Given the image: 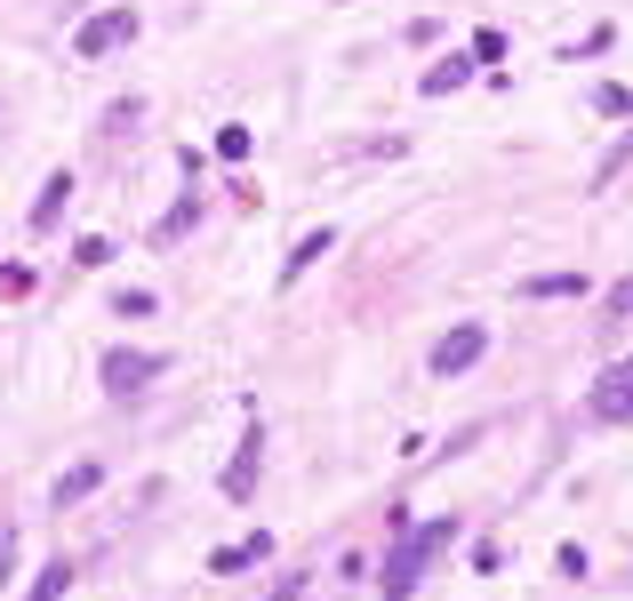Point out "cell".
<instances>
[{
  "instance_id": "1",
  "label": "cell",
  "mask_w": 633,
  "mask_h": 601,
  "mask_svg": "<svg viewBox=\"0 0 633 601\" xmlns=\"http://www.w3.org/2000/svg\"><path fill=\"white\" fill-rule=\"evenodd\" d=\"M457 538V514H442V521H409V529H393V553H385V586H377V601H409L417 586H425V570L442 561V546Z\"/></svg>"
},
{
  "instance_id": "2",
  "label": "cell",
  "mask_w": 633,
  "mask_h": 601,
  "mask_svg": "<svg viewBox=\"0 0 633 601\" xmlns=\"http://www.w3.org/2000/svg\"><path fill=\"white\" fill-rule=\"evenodd\" d=\"M481 353H489V321H457V329H442V345H433V377H465Z\"/></svg>"
},
{
  "instance_id": "3",
  "label": "cell",
  "mask_w": 633,
  "mask_h": 601,
  "mask_svg": "<svg viewBox=\"0 0 633 601\" xmlns=\"http://www.w3.org/2000/svg\"><path fill=\"white\" fill-rule=\"evenodd\" d=\"M137 41V9H105V17H89L81 32H73V56H113V49H128Z\"/></svg>"
},
{
  "instance_id": "4",
  "label": "cell",
  "mask_w": 633,
  "mask_h": 601,
  "mask_svg": "<svg viewBox=\"0 0 633 601\" xmlns=\"http://www.w3.org/2000/svg\"><path fill=\"white\" fill-rule=\"evenodd\" d=\"M160 370H169V353H145V345H113L105 353V385L113 393H145Z\"/></svg>"
},
{
  "instance_id": "5",
  "label": "cell",
  "mask_w": 633,
  "mask_h": 601,
  "mask_svg": "<svg viewBox=\"0 0 633 601\" xmlns=\"http://www.w3.org/2000/svg\"><path fill=\"white\" fill-rule=\"evenodd\" d=\"M585 410L602 425H633V361H618V370H602V385L585 393Z\"/></svg>"
},
{
  "instance_id": "6",
  "label": "cell",
  "mask_w": 633,
  "mask_h": 601,
  "mask_svg": "<svg viewBox=\"0 0 633 601\" xmlns=\"http://www.w3.org/2000/svg\"><path fill=\"white\" fill-rule=\"evenodd\" d=\"M257 449H264V442H257V425H249V433H241V457L225 465V497H232V506H249V489H257V465H264Z\"/></svg>"
},
{
  "instance_id": "7",
  "label": "cell",
  "mask_w": 633,
  "mask_h": 601,
  "mask_svg": "<svg viewBox=\"0 0 633 601\" xmlns=\"http://www.w3.org/2000/svg\"><path fill=\"white\" fill-rule=\"evenodd\" d=\"M474 64H481L474 49H465V56H442V64H425V73H417V89H425V96H449V89L474 81Z\"/></svg>"
},
{
  "instance_id": "8",
  "label": "cell",
  "mask_w": 633,
  "mask_h": 601,
  "mask_svg": "<svg viewBox=\"0 0 633 601\" xmlns=\"http://www.w3.org/2000/svg\"><path fill=\"white\" fill-rule=\"evenodd\" d=\"M329 249H338V232H329V225H313L305 241H289V257H281V281H297V273H305L313 257H329Z\"/></svg>"
},
{
  "instance_id": "9",
  "label": "cell",
  "mask_w": 633,
  "mask_h": 601,
  "mask_svg": "<svg viewBox=\"0 0 633 601\" xmlns=\"http://www.w3.org/2000/svg\"><path fill=\"white\" fill-rule=\"evenodd\" d=\"M64 200H73V177H64V169H56V177L41 185V200H32V232H49V225L64 217Z\"/></svg>"
},
{
  "instance_id": "10",
  "label": "cell",
  "mask_w": 633,
  "mask_h": 601,
  "mask_svg": "<svg viewBox=\"0 0 633 601\" xmlns=\"http://www.w3.org/2000/svg\"><path fill=\"white\" fill-rule=\"evenodd\" d=\"M96 481H105V465H96V457H81L73 474H56V506H81V497H89Z\"/></svg>"
},
{
  "instance_id": "11",
  "label": "cell",
  "mask_w": 633,
  "mask_h": 601,
  "mask_svg": "<svg viewBox=\"0 0 633 601\" xmlns=\"http://www.w3.org/2000/svg\"><path fill=\"white\" fill-rule=\"evenodd\" d=\"M264 553H273V538L257 529L249 546H225V553H209V570H217V578H232V570H249V561H264Z\"/></svg>"
},
{
  "instance_id": "12",
  "label": "cell",
  "mask_w": 633,
  "mask_h": 601,
  "mask_svg": "<svg viewBox=\"0 0 633 601\" xmlns=\"http://www.w3.org/2000/svg\"><path fill=\"white\" fill-rule=\"evenodd\" d=\"M521 297H585V273H529Z\"/></svg>"
},
{
  "instance_id": "13",
  "label": "cell",
  "mask_w": 633,
  "mask_h": 601,
  "mask_svg": "<svg viewBox=\"0 0 633 601\" xmlns=\"http://www.w3.org/2000/svg\"><path fill=\"white\" fill-rule=\"evenodd\" d=\"M249 145H257V137H249V128H241V121H225L209 153H217V160H249Z\"/></svg>"
},
{
  "instance_id": "14",
  "label": "cell",
  "mask_w": 633,
  "mask_h": 601,
  "mask_svg": "<svg viewBox=\"0 0 633 601\" xmlns=\"http://www.w3.org/2000/svg\"><path fill=\"white\" fill-rule=\"evenodd\" d=\"M593 113H602V121H625V113H633V96H625L618 81H602V89H593Z\"/></svg>"
},
{
  "instance_id": "15",
  "label": "cell",
  "mask_w": 633,
  "mask_h": 601,
  "mask_svg": "<svg viewBox=\"0 0 633 601\" xmlns=\"http://www.w3.org/2000/svg\"><path fill=\"white\" fill-rule=\"evenodd\" d=\"M193 225H201V200H185V209L160 217V241H177V232H193Z\"/></svg>"
},
{
  "instance_id": "16",
  "label": "cell",
  "mask_w": 633,
  "mask_h": 601,
  "mask_svg": "<svg viewBox=\"0 0 633 601\" xmlns=\"http://www.w3.org/2000/svg\"><path fill=\"white\" fill-rule=\"evenodd\" d=\"M474 56H481V64H506V32L481 24V32H474Z\"/></svg>"
},
{
  "instance_id": "17",
  "label": "cell",
  "mask_w": 633,
  "mask_h": 601,
  "mask_svg": "<svg viewBox=\"0 0 633 601\" xmlns=\"http://www.w3.org/2000/svg\"><path fill=\"white\" fill-rule=\"evenodd\" d=\"M64 586H73V570H64V561H49V570H41V586H32V601H56Z\"/></svg>"
},
{
  "instance_id": "18",
  "label": "cell",
  "mask_w": 633,
  "mask_h": 601,
  "mask_svg": "<svg viewBox=\"0 0 633 601\" xmlns=\"http://www.w3.org/2000/svg\"><path fill=\"white\" fill-rule=\"evenodd\" d=\"M625 160H633V128H625V137H618V145H610V160H602V169H593V185H610V177H618V169H625Z\"/></svg>"
},
{
  "instance_id": "19",
  "label": "cell",
  "mask_w": 633,
  "mask_h": 601,
  "mask_svg": "<svg viewBox=\"0 0 633 601\" xmlns=\"http://www.w3.org/2000/svg\"><path fill=\"white\" fill-rule=\"evenodd\" d=\"M625 313H633V273H625V281L610 289V321H625Z\"/></svg>"
},
{
  "instance_id": "20",
  "label": "cell",
  "mask_w": 633,
  "mask_h": 601,
  "mask_svg": "<svg viewBox=\"0 0 633 601\" xmlns=\"http://www.w3.org/2000/svg\"><path fill=\"white\" fill-rule=\"evenodd\" d=\"M9 561H17V538H0V578H9Z\"/></svg>"
},
{
  "instance_id": "21",
  "label": "cell",
  "mask_w": 633,
  "mask_h": 601,
  "mask_svg": "<svg viewBox=\"0 0 633 601\" xmlns=\"http://www.w3.org/2000/svg\"><path fill=\"white\" fill-rule=\"evenodd\" d=\"M273 601H297V593H273Z\"/></svg>"
}]
</instances>
